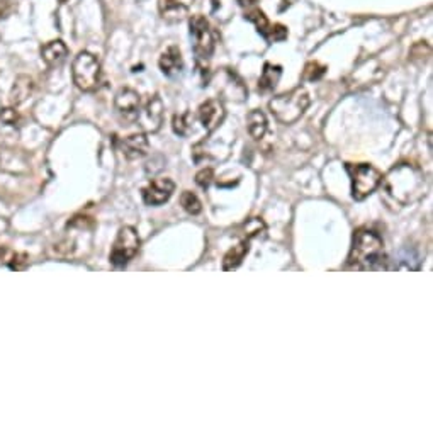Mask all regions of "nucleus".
Returning a JSON list of instances; mask_svg holds the SVG:
<instances>
[{"label":"nucleus","mask_w":433,"mask_h":433,"mask_svg":"<svg viewBox=\"0 0 433 433\" xmlns=\"http://www.w3.org/2000/svg\"><path fill=\"white\" fill-rule=\"evenodd\" d=\"M68 56V48L63 41L60 39H53V41L46 43L41 48V60L46 63L50 68H55V66H60Z\"/></svg>","instance_id":"obj_14"},{"label":"nucleus","mask_w":433,"mask_h":433,"mask_svg":"<svg viewBox=\"0 0 433 433\" xmlns=\"http://www.w3.org/2000/svg\"><path fill=\"white\" fill-rule=\"evenodd\" d=\"M384 241L377 231L370 228H359L353 235L352 249L347 265L355 271H382L387 268Z\"/></svg>","instance_id":"obj_2"},{"label":"nucleus","mask_w":433,"mask_h":433,"mask_svg":"<svg viewBox=\"0 0 433 433\" xmlns=\"http://www.w3.org/2000/svg\"><path fill=\"white\" fill-rule=\"evenodd\" d=\"M243 228H245V240H250V238H260V235L264 236L265 231H267L265 223L259 218L249 219L245 224H243Z\"/></svg>","instance_id":"obj_23"},{"label":"nucleus","mask_w":433,"mask_h":433,"mask_svg":"<svg viewBox=\"0 0 433 433\" xmlns=\"http://www.w3.org/2000/svg\"><path fill=\"white\" fill-rule=\"evenodd\" d=\"M255 2H257V0H238V4H240L241 7H254L255 6Z\"/></svg>","instance_id":"obj_29"},{"label":"nucleus","mask_w":433,"mask_h":433,"mask_svg":"<svg viewBox=\"0 0 433 433\" xmlns=\"http://www.w3.org/2000/svg\"><path fill=\"white\" fill-rule=\"evenodd\" d=\"M34 92V80L28 75H19V77L16 78L14 83H12L11 88V104L12 105H19L22 103H26V100L29 99L31 95H33Z\"/></svg>","instance_id":"obj_15"},{"label":"nucleus","mask_w":433,"mask_h":433,"mask_svg":"<svg viewBox=\"0 0 433 433\" xmlns=\"http://www.w3.org/2000/svg\"><path fill=\"white\" fill-rule=\"evenodd\" d=\"M141 240L132 226H122L119 229L116 240H114L113 250H110L109 260L114 267H125L138 255Z\"/></svg>","instance_id":"obj_7"},{"label":"nucleus","mask_w":433,"mask_h":433,"mask_svg":"<svg viewBox=\"0 0 433 433\" xmlns=\"http://www.w3.org/2000/svg\"><path fill=\"white\" fill-rule=\"evenodd\" d=\"M29 264V257L24 254H12L11 260H9V267L12 268V271H24L26 267H28Z\"/></svg>","instance_id":"obj_26"},{"label":"nucleus","mask_w":433,"mask_h":433,"mask_svg":"<svg viewBox=\"0 0 433 433\" xmlns=\"http://www.w3.org/2000/svg\"><path fill=\"white\" fill-rule=\"evenodd\" d=\"M381 185L387 204L406 207L425 196L427 179L419 167L401 162L382 177Z\"/></svg>","instance_id":"obj_1"},{"label":"nucleus","mask_w":433,"mask_h":433,"mask_svg":"<svg viewBox=\"0 0 433 433\" xmlns=\"http://www.w3.org/2000/svg\"><path fill=\"white\" fill-rule=\"evenodd\" d=\"M213 179H214V172H213V169H202V170L199 172V174L196 175V182H197L199 187H202V189H207V187H209L211 182H213Z\"/></svg>","instance_id":"obj_27"},{"label":"nucleus","mask_w":433,"mask_h":433,"mask_svg":"<svg viewBox=\"0 0 433 433\" xmlns=\"http://www.w3.org/2000/svg\"><path fill=\"white\" fill-rule=\"evenodd\" d=\"M267 116L262 113V110L254 109L250 110L249 116H246V130H249L250 136L254 140H262L265 136V132H267Z\"/></svg>","instance_id":"obj_18"},{"label":"nucleus","mask_w":433,"mask_h":433,"mask_svg":"<svg viewBox=\"0 0 433 433\" xmlns=\"http://www.w3.org/2000/svg\"><path fill=\"white\" fill-rule=\"evenodd\" d=\"M347 172L350 175L352 197L355 201H364L381 185L382 174L370 163H357V165L348 163Z\"/></svg>","instance_id":"obj_4"},{"label":"nucleus","mask_w":433,"mask_h":433,"mask_svg":"<svg viewBox=\"0 0 433 433\" xmlns=\"http://www.w3.org/2000/svg\"><path fill=\"white\" fill-rule=\"evenodd\" d=\"M158 66H160L162 73L167 77L174 78L177 75L182 73L184 61H182V53L177 46H169L165 51L162 53L160 60H158Z\"/></svg>","instance_id":"obj_12"},{"label":"nucleus","mask_w":433,"mask_h":433,"mask_svg":"<svg viewBox=\"0 0 433 433\" xmlns=\"http://www.w3.org/2000/svg\"><path fill=\"white\" fill-rule=\"evenodd\" d=\"M175 192V182L169 177H158L143 189V201L148 206L165 204Z\"/></svg>","instance_id":"obj_9"},{"label":"nucleus","mask_w":433,"mask_h":433,"mask_svg":"<svg viewBox=\"0 0 433 433\" xmlns=\"http://www.w3.org/2000/svg\"><path fill=\"white\" fill-rule=\"evenodd\" d=\"M158 11L167 22H180L187 16V7L180 0H158Z\"/></svg>","instance_id":"obj_16"},{"label":"nucleus","mask_w":433,"mask_h":433,"mask_svg":"<svg viewBox=\"0 0 433 433\" xmlns=\"http://www.w3.org/2000/svg\"><path fill=\"white\" fill-rule=\"evenodd\" d=\"M192 114L191 113H184L179 114V116L174 118V131L180 136H187L191 135L192 131Z\"/></svg>","instance_id":"obj_24"},{"label":"nucleus","mask_w":433,"mask_h":433,"mask_svg":"<svg viewBox=\"0 0 433 433\" xmlns=\"http://www.w3.org/2000/svg\"><path fill=\"white\" fill-rule=\"evenodd\" d=\"M419 262L422 260H419L414 250H409V255H406V250H401L396 268L397 271H419Z\"/></svg>","instance_id":"obj_20"},{"label":"nucleus","mask_w":433,"mask_h":433,"mask_svg":"<svg viewBox=\"0 0 433 433\" xmlns=\"http://www.w3.org/2000/svg\"><path fill=\"white\" fill-rule=\"evenodd\" d=\"M60 2H66V0H60Z\"/></svg>","instance_id":"obj_32"},{"label":"nucleus","mask_w":433,"mask_h":433,"mask_svg":"<svg viewBox=\"0 0 433 433\" xmlns=\"http://www.w3.org/2000/svg\"><path fill=\"white\" fill-rule=\"evenodd\" d=\"M309 104H311V99H309L306 88L296 87L291 92L273 97L268 103V109H271L273 118L282 125H294L296 121L303 118Z\"/></svg>","instance_id":"obj_3"},{"label":"nucleus","mask_w":433,"mask_h":433,"mask_svg":"<svg viewBox=\"0 0 433 433\" xmlns=\"http://www.w3.org/2000/svg\"><path fill=\"white\" fill-rule=\"evenodd\" d=\"M2 2H6V0H0V4H2Z\"/></svg>","instance_id":"obj_31"},{"label":"nucleus","mask_w":433,"mask_h":433,"mask_svg":"<svg viewBox=\"0 0 433 433\" xmlns=\"http://www.w3.org/2000/svg\"><path fill=\"white\" fill-rule=\"evenodd\" d=\"M0 119L9 126H16L17 121H19V114H17V110L14 108H7L0 113Z\"/></svg>","instance_id":"obj_28"},{"label":"nucleus","mask_w":433,"mask_h":433,"mask_svg":"<svg viewBox=\"0 0 433 433\" xmlns=\"http://www.w3.org/2000/svg\"><path fill=\"white\" fill-rule=\"evenodd\" d=\"M180 204H182L185 213H189L192 216H196L202 211L201 201H199V197L191 191L182 192V196H180Z\"/></svg>","instance_id":"obj_21"},{"label":"nucleus","mask_w":433,"mask_h":433,"mask_svg":"<svg viewBox=\"0 0 433 433\" xmlns=\"http://www.w3.org/2000/svg\"><path fill=\"white\" fill-rule=\"evenodd\" d=\"M145 132H157L163 125V103L160 95L150 97L143 110H140L135 119Z\"/></svg>","instance_id":"obj_8"},{"label":"nucleus","mask_w":433,"mask_h":433,"mask_svg":"<svg viewBox=\"0 0 433 433\" xmlns=\"http://www.w3.org/2000/svg\"><path fill=\"white\" fill-rule=\"evenodd\" d=\"M121 148H122V153L126 155V158H130V160H136V158L145 157V155L148 153L150 141L145 132H136V135H131V136H127V138L122 140Z\"/></svg>","instance_id":"obj_13"},{"label":"nucleus","mask_w":433,"mask_h":433,"mask_svg":"<svg viewBox=\"0 0 433 433\" xmlns=\"http://www.w3.org/2000/svg\"><path fill=\"white\" fill-rule=\"evenodd\" d=\"M224 118H226V109L219 99H209L199 108V121L204 126L207 135L214 132L218 127L223 125Z\"/></svg>","instance_id":"obj_10"},{"label":"nucleus","mask_w":433,"mask_h":433,"mask_svg":"<svg viewBox=\"0 0 433 433\" xmlns=\"http://www.w3.org/2000/svg\"><path fill=\"white\" fill-rule=\"evenodd\" d=\"M246 19L251 21L255 24V28H257V31L260 34H262L264 38H268V33H271V28L272 26L268 24L267 17H265V14L262 11H254V12H249V14L245 16Z\"/></svg>","instance_id":"obj_22"},{"label":"nucleus","mask_w":433,"mask_h":433,"mask_svg":"<svg viewBox=\"0 0 433 433\" xmlns=\"http://www.w3.org/2000/svg\"><path fill=\"white\" fill-rule=\"evenodd\" d=\"M325 66H321L320 63H316V61H311V63L306 65V68H304V78L309 82L318 80L320 77H323L325 75Z\"/></svg>","instance_id":"obj_25"},{"label":"nucleus","mask_w":433,"mask_h":433,"mask_svg":"<svg viewBox=\"0 0 433 433\" xmlns=\"http://www.w3.org/2000/svg\"><path fill=\"white\" fill-rule=\"evenodd\" d=\"M100 61L88 51H80L72 63L75 85L83 92H94L100 83Z\"/></svg>","instance_id":"obj_5"},{"label":"nucleus","mask_w":433,"mask_h":433,"mask_svg":"<svg viewBox=\"0 0 433 433\" xmlns=\"http://www.w3.org/2000/svg\"><path fill=\"white\" fill-rule=\"evenodd\" d=\"M250 251V240H241L236 246H233L231 250L224 255L223 259V271H236L238 267L243 264L246 255Z\"/></svg>","instance_id":"obj_17"},{"label":"nucleus","mask_w":433,"mask_h":433,"mask_svg":"<svg viewBox=\"0 0 433 433\" xmlns=\"http://www.w3.org/2000/svg\"><path fill=\"white\" fill-rule=\"evenodd\" d=\"M136 2H145V0H136Z\"/></svg>","instance_id":"obj_30"},{"label":"nucleus","mask_w":433,"mask_h":433,"mask_svg":"<svg viewBox=\"0 0 433 433\" xmlns=\"http://www.w3.org/2000/svg\"><path fill=\"white\" fill-rule=\"evenodd\" d=\"M189 29L192 36V48L199 60H209L213 56L218 36L204 16L196 14L189 19Z\"/></svg>","instance_id":"obj_6"},{"label":"nucleus","mask_w":433,"mask_h":433,"mask_svg":"<svg viewBox=\"0 0 433 433\" xmlns=\"http://www.w3.org/2000/svg\"><path fill=\"white\" fill-rule=\"evenodd\" d=\"M281 75H282V66L273 63H265L262 75H260L259 78V90L260 92L273 90L281 80Z\"/></svg>","instance_id":"obj_19"},{"label":"nucleus","mask_w":433,"mask_h":433,"mask_svg":"<svg viewBox=\"0 0 433 433\" xmlns=\"http://www.w3.org/2000/svg\"><path fill=\"white\" fill-rule=\"evenodd\" d=\"M114 105H116L119 116L125 118L126 121H135L136 116H138L140 105H141L140 94L130 87L121 88V90L116 94V99H114Z\"/></svg>","instance_id":"obj_11"}]
</instances>
